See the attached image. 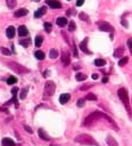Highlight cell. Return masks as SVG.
<instances>
[{"label":"cell","instance_id":"cell-32","mask_svg":"<svg viewBox=\"0 0 132 146\" xmlns=\"http://www.w3.org/2000/svg\"><path fill=\"white\" fill-rule=\"evenodd\" d=\"M85 99L96 100V99H97V96H96V95H93V94H88V95H86V97H85Z\"/></svg>","mask_w":132,"mask_h":146},{"label":"cell","instance_id":"cell-30","mask_svg":"<svg viewBox=\"0 0 132 146\" xmlns=\"http://www.w3.org/2000/svg\"><path fill=\"white\" fill-rule=\"evenodd\" d=\"M17 82V79L15 78V76H9L8 79H7V83L8 84H14V83H16Z\"/></svg>","mask_w":132,"mask_h":146},{"label":"cell","instance_id":"cell-19","mask_svg":"<svg viewBox=\"0 0 132 146\" xmlns=\"http://www.w3.org/2000/svg\"><path fill=\"white\" fill-rule=\"evenodd\" d=\"M34 56H35V58H36V59H40V60L44 59V57H46L44 52H43V51H41V50H36V51L34 52Z\"/></svg>","mask_w":132,"mask_h":146},{"label":"cell","instance_id":"cell-40","mask_svg":"<svg viewBox=\"0 0 132 146\" xmlns=\"http://www.w3.org/2000/svg\"><path fill=\"white\" fill-rule=\"evenodd\" d=\"M121 23H122V24H123V25H124V26H125V27H127V26H129V25H127V23H126V21H125V19H124V18H123V19H122V21H121Z\"/></svg>","mask_w":132,"mask_h":146},{"label":"cell","instance_id":"cell-46","mask_svg":"<svg viewBox=\"0 0 132 146\" xmlns=\"http://www.w3.org/2000/svg\"><path fill=\"white\" fill-rule=\"evenodd\" d=\"M32 1H36V2H38V1H40V0H32Z\"/></svg>","mask_w":132,"mask_h":146},{"label":"cell","instance_id":"cell-31","mask_svg":"<svg viewBox=\"0 0 132 146\" xmlns=\"http://www.w3.org/2000/svg\"><path fill=\"white\" fill-rule=\"evenodd\" d=\"M79 17H80L82 21H86V22H89V16H88L85 13H80Z\"/></svg>","mask_w":132,"mask_h":146},{"label":"cell","instance_id":"cell-8","mask_svg":"<svg viewBox=\"0 0 132 146\" xmlns=\"http://www.w3.org/2000/svg\"><path fill=\"white\" fill-rule=\"evenodd\" d=\"M46 2H47V5L48 6H50L51 8H61V5H60V2L59 1H56V0H46Z\"/></svg>","mask_w":132,"mask_h":146},{"label":"cell","instance_id":"cell-16","mask_svg":"<svg viewBox=\"0 0 132 146\" xmlns=\"http://www.w3.org/2000/svg\"><path fill=\"white\" fill-rule=\"evenodd\" d=\"M38 133H39L40 138H41V139H43V140H49V139H50V138H49V136L46 133V131H44L43 129H39V130H38Z\"/></svg>","mask_w":132,"mask_h":146},{"label":"cell","instance_id":"cell-6","mask_svg":"<svg viewBox=\"0 0 132 146\" xmlns=\"http://www.w3.org/2000/svg\"><path fill=\"white\" fill-rule=\"evenodd\" d=\"M61 62H63V64L65 65V66H67L68 64H69V62H71V57H69V52L68 51H63L61 52Z\"/></svg>","mask_w":132,"mask_h":146},{"label":"cell","instance_id":"cell-15","mask_svg":"<svg viewBox=\"0 0 132 146\" xmlns=\"http://www.w3.org/2000/svg\"><path fill=\"white\" fill-rule=\"evenodd\" d=\"M106 143H107L109 146H118L117 141H116L115 138H113L112 136H108V137L106 138Z\"/></svg>","mask_w":132,"mask_h":146},{"label":"cell","instance_id":"cell-35","mask_svg":"<svg viewBox=\"0 0 132 146\" xmlns=\"http://www.w3.org/2000/svg\"><path fill=\"white\" fill-rule=\"evenodd\" d=\"M126 44H127V47H129V49H130V51H131V54H132V38L127 39Z\"/></svg>","mask_w":132,"mask_h":146},{"label":"cell","instance_id":"cell-13","mask_svg":"<svg viewBox=\"0 0 132 146\" xmlns=\"http://www.w3.org/2000/svg\"><path fill=\"white\" fill-rule=\"evenodd\" d=\"M47 13V7H41L34 13V17H41Z\"/></svg>","mask_w":132,"mask_h":146},{"label":"cell","instance_id":"cell-10","mask_svg":"<svg viewBox=\"0 0 132 146\" xmlns=\"http://www.w3.org/2000/svg\"><path fill=\"white\" fill-rule=\"evenodd\" d=\"M1 144H2V146H16L15 141H14L13 139L8 138V137L3 138V139H2V141H1Z\"/></svg>","mask_w":132,"mask_h":146},{"label":"cell","instance_id":"cell-1","mask_svg":"<svg viewBox=\"0 0 132 146\" xmlns=\"http://www.w3.org/2000/svg\"><path fill=\"white\" fill-rule=\"evenodd\" d=\"M76 143L82 144V145H93V146H98V143L94 140V138H92V136L88 135V133H82L75 137L74 139Z\"/></svg>","mask_w":132,"mask_h":146},{"label":"cell","instance_id":"cell-11","mask_svg":"<svg viewBox=\"0 0 132 146\" xmlns=\"http://www.w3.org/2000/svg\"><path fill=\"white\" fill-rule=\"evenodd\" d=\"M27 14H28V10H27V9H25V8H20V9H18V10H16V11H15V16H16V17L26 16Z\"/></svg>","mask_w":132,"mask_h":146},{"label":"cell","instance_id":"cell-14","mask_svg":"<svg viewBox=\"0 0 132 146\" xmlns=\"http://www.w3.org/2000/svg\"><path fill=\"white\" fill-rule=\"evenodd\" d=\"M6 34H7V36L9 39L14 38V35H15V27L14 26H8L7 30H6Z\"/></svg>","mask_w":132,"mask_h":146},{"label":"cell","instance_id":"cell-18","mask_svg":"<svg viewBox=\"0 0 132 146\" xmlns=\"http://www.w3.org/2000/svg\"><path fill=\"white\" fill-rule=\"evenodd\" d=\"M123 52H124V49H123L122 47H119V48L115 49V51H114V57H116V58H119V57H122Z\"/></svg>","mask_w":132,"mask_h":146},{"label":"cell","instance_id":"cell-43","mask_svg":"<svg viewBox=\"0 0 132 146\" xmlns=\"http://www.w3.org/2000/svg\"><path fill=\"white\" fill-rule=\"evenodd\" d=\"M108 81V78L107 76H105V78H102V83H106Z\"/></svg>","mask_w":132,"mask_h":146},{"label":"cell","instance_id":"cell-42","mask_svg":"<svg viewBox=\"0 0 132 146\" xmlns=\"http://www.w3.org/2000/svg\"><path fill=\"white\" fill-rule=\"evenodd\" d=\"M48 75H49V71H44V72H43V76H46V78H47Z\"/></svg>","mask_w":132,"mask_h":146},{"label":"cell","instance_id":"cell-39","mask_svg":"<svg viewBox=\"0 0 132 146\" xmlns=\"http://www.w3.org/2000/svg\"><path fill=\"white\" fill-rule=\"evenodd\" d=\"M83 3H84V0H77V1H76V6H77V7L82 6Z\"/></svg>","mask_w":132,"mask_h":146},{"label":"cell","instance_id":"cell-38","mask_svg":"<svg viewBox=\"0 0 132 146\" xmlns=\"http://www.w3.org/2000/svg\"><path fill=\"white\" fill-rule=\"evenodd\" d=\"M24 129H25L27 132H30V133H32V132H33V130H32V129H31L28 125H26V124H24Z\"/></svg>","mask_w":132,"mask_h":146},{"label":"cell","instance_id":"cell-23","mask_svg":"<svg viewBox=\"0 0 132 146\" xmlns=\"http://www.w3.org/2000/svg\"><path fill=\"white\" fill-rule=\"evenodd\" d=\"M43 27H44V31L49 33V32L51 31V29H52V24L49 23V22H46V23L43 24Z\"/></svg>","mask_w":132,"mask_h":146},{"label":"cell","instance_id":"cell-12","mask_svg":"<svg viewBox=\"0 0 132 146\" xmlns=\"http://www.w3.org/2000/svg\"><path fill=\"white\" fill-rule=\"evenodd\" d=\"M69 98H71V95L69 94H61L60 95V97H59V102H60V104H66L68 100H69Z\"/></svg>","mask_w":132,"mask_h":146},{"label":"cell","instance_id":"cell-41","mask_svg":"<svg viewBox=\"0 0 132 146\" xmlns=\"http://www.w3.org/2000/svg\"><path fill=\"white\" fill-rule=\"evenodd\" d=\"M92 79H93V80H97V79H98V74L93 73V74H92Z\"/></svg>","mask_w":132,"mask_h":146},{"label":"cell","instance_id":"cell-20","mask_svg":"<svg viewBox=\"0 0 132 146\" xmlns=\"http://www.w3.org/2000/svg\"><path fill=\"white\" fill-rule=\"evenodd\" d=\"M66 24H67V18H65V17H58L57 18V25L65 26Z\"/></svg>","mask_w":132,"mask_h":146},{"label":"cell","instance_id":"cell-28","mask_svg":"<svg viewBox=\"0 0 132 146\" xmlns=\"http://www.w3.org/2000/svg\"><path fill=\"white\" fill-rule=\"evenodd\" d=\"M75 29H76V25H75L74 21H71V22L68 23V31H69V32H73Z\"/></svg>","mask_w":132,"mask_h":146},{"label":"cell","instance_id":"cell-9","mask_svg":"<svg viewBox=\"0 0 132 146\" xmlns=\"http://www.w3.org/2000/svg\"><path fill=\"white\" fill-rule=\"evenodd\" d=\"M27 34H28V30L26 29V26L25 25H20L18 27V35L19 36H26Z\"/></svg>","mask_w":132,"mask_h":146},{"label":"cell","instance_id":"cell-7","mask_svg":"<svg viewBox=\"0 0 132 146\" xmlns=\"http://www.w3.org/2000/svg\"><path fill=\"white\" fill-rule=\"evenodd\" d=\"M88 41H89V39H88V38H85V39L80 43V49H81L83 52H85V54H91V51H90V50L88 49V47H86Z\"/></svg>","mask_w":132,"mask_h":146},{"label":"cell","instance_id":"cell-25","mask_svg":"<svg viewBox=\"0 0 132 146\" xmlns=\"http://www.w3.org/2000/svg\"><path fill=\"white\" fill-rule=\"evenodd\" d=\"M42 41H43V38H42L41 35L35 36V46H36V47H40V46L42 44Z\"/></svg>","mask_w":132,"mask_h":146},{"label":"cell","instance_id":"cell-24","mask_svg":"<svg viewBox=\"0 0 132 146\" xmlns=\"http://www.w3.org/2000/svg\"><path fill=\"white\" fill-rule=\"evenodd\" d=\"M49 56H50V58H52V59L57 58V57H58V50H57V49H51Z\"/></svg>","mask_w":132,"mask_h":146},{"label":"cell","instance_id":"cell-2","mask_svg":"<svg viewBox=\"0 0 132 146\" xmlns=\"http://www.w3.org/2000/svg\"><path fill=\"white\" fill-rule=\"evenodd\" d=\"M117 95H118L119 99H121V100L123 102V104H124L125 108L127 110L129 114H131V106H130V99H129V94H127L126 89H124V88H121V89H118V91H117Z\"/></svg>","mask_w":132,"mask_h":146},{"label":"cell","instance_id":"cell-34","mask_svg":"<svg viewBox=\"0 0 132 146\" xmlns=\"http://www.w3.org/2000/svg\"><path fill=\"white\" fill-rule=\"evenodd\" d=\"M84 104H85V98H81V99H79V102H77V106H79V107L84 106Z\"/></svg>","mask_w":132,"mask_h":146},{"label":"cell","instance_id":"cell-4","mask_svg":"<svg viewBox=\"0 0 132 146\" xmlns=\"http://www.w3.org/2000/svg\"><path fill=\"white\" fill-rule=\"evenodd\" d=\"M8 66H9L11 70H14L15 72L19 73V74H22V73H27V72H28V68L24 67L23 65H19V64H17V63H15V62H9V63H8Z\"/></svg>","mask_w":132,"mask_h":146},{"label":"cell","instance_id":"cell-29","mask_svg":"<svg viewBox=\"0 0 132 146\" xmlns=\"http://www.w3.org/2000/svg\"><path fill=\"white\" fill-rule=\"evenodd\" d=\"M129 62V58L127 57H123V58H121L119 59V62H118V65L119 66H124V65H126V63Z\"/></svg>","mask_w":132,"mask_h":146},{"label":"cell","instance_id":"cell-33","mask_svg":"<svg viewBox=\"0 0 132 146\" xmlns=\"http://www.w3.org/2000/svg\"><path fill=\"white\" fill-rule=\"evenodd\" d=\"M0 51H1L2 54H5L6 56H9V55H10V51H9L8 49H6L5 47H1V48H0Z\"/></svg>","mask_w":132,"mask_h":146},{"label":"cell","instance_id":"cell-45","mask_svg":"<svg viewBox=\"0 0 132 146\" xmlns=\"http://www.w3.org/2000/svg\"><path fill=\"white\" fill-rule=\"evenodd\" d=\"M0 111H3V112H8L7 110H5V108H2V107H0Z\"/></svg>","mask_w":132,"mask_h":146},{"label":"cell","instance_id":"cell-44","mask_svg":"<svg viewBox=\"0 0 132 146\" xmlns=\"http://www.w3.org/2000/svg\"><path fill=\"white\" fill-rule=\"evenodd\" d=\"M72 14H75V11H72V9H69V10L67 11V15H72Z\"/></svg>","mask_w":132,"mask_h":146},{"label":"cell","instance_id":"cell-27","mask_svg":"<svg viewBox=\"0 0 132 146\" xmlns=\"http://www.w3.org/2000/svg\"><path fill=\"white\" fill-rule=\"evenodd\" d=\"M6 3H7V6L9 7V8H15V6H16V0H6Z\"/></svg>","mask_w":132,"mask_h":146},{"label":"cell","instance_id":"cell-37","mask_svg":"<svg viewBox=\"0 0 132 146\" xmlns=\"http://www.w3.org/2000/svg\"><path fill=\"white\" fill-rule=\"evenodd\" d=\"M73 54H74L75 57H77V48H76L75 44H73Z\"/></svg>","mask_w":132,"mask_h":146},{"label":"cell","instance_id":"cell-22","mask_svg":"<svg viewBox=\"0 0 132 146\" xmlns=\"http://www.w3.org/2000/svg\"><path fill=\"white\" fill-rule=\"evenodd\" d=\"M27 91H28V88H23L20 90V94H19V98L20 99H25L26 95H27Z\"/></svg>","mask_w":132,"mask_h":146},{"label":"cell","instance_id":"cell-3","mask_svg":"<svg viewBox=\"0 0 132 146\" xmlns=\"http://www.w3.org/2000/svg\"><path fill=\"white\" fill-rule=\"evenodd\" d=\"M56 90V84L53 81H47L44 84V97H50Z\"/></svg>","mask_w":132,"mask_h":146},{"label":"cell","instance_id":"cell-5","mask_svg":"<svg viewBox=\"0 0 132 146\" xmlns=\"http://www.w3.org/2000/svg\"><path fill=\"white\" fill-rule=\"evenodd\" d=\"M98 26H99L100 31H105V32H113L114 31V27L107 22H98Z\"/></svg>","mask_w":132,"mask_h":146},{"label":"cell","instance_id":"cell-26","mask_svg":"<svg viewBox=\"0 0 132 146\" xmlns=\"http://www.w3.org/2000/svg\"><path fill=\"white\" fill-rule=\"evenodd\" d=\"M75 78H76V80H77V81H83V80H85V79H86V75H85V74H83V73H77V74L75 75Z\"/></svg>","mask_w":132,"mask_h":146},{"label":"cell","instance_id":"cell-17","mask_svg":"<svg viewBox=\"0 0 132 146\" xmlns=\"http://www.w3.org/2000/svg\"><path fill=\"white\" fill-rule=\"evenodd\" d=\"M19 44H22L23 47H28L31 44V39L30 38H25V39H20L19 40Z\"/></svg>","mask_w":132,"mask_h":146},{"label":"cell","instance_id":"cell-21","mask_svg":"<svg viewBox=\"0 0 132 146\" xmlns=\"http://www.w3.org/2000/svg\"><path fill=\"white\" fill-rule=\"evenodd\" d=\"M105 64H106V60H105V59L97 58V59L94 60V65H96V66H98V67H101V66H104Z\"/></svg>","mask_w":132,"mask_h":146},{"label":"cell","instance_id":"cell-36","mask_svg":"<svg viewBox=\"0 0 132 146\" xmlns=\"http://www.w3.org/2000/svg\"><path fill=\"white\" fill-rule=\"evenodd\" d=\"M17 91H18V88H17V87H14V88L11 89V94H13V96H16V95H17Z\"/></svg>","mask_w":132,"mask_h":146}]
</instances>
